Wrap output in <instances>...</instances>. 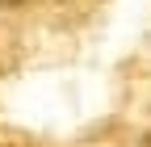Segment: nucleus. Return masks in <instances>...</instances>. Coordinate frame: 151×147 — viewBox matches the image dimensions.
<instances>
[{"label": "nucleus", "instance_id": "obj_1", "mask_svg": "<svg viewBox=\"0 0 151 147\" xmlns=\"http://www.w3.org/2000/svg\"><path fill=\"white\" fill-rule=\"evenodd\" d=\"M0 4H4V9H13V4H25V0H0Z\"/></svg>", "mask_w": 151, "mask_h": 147}]
</instances>
